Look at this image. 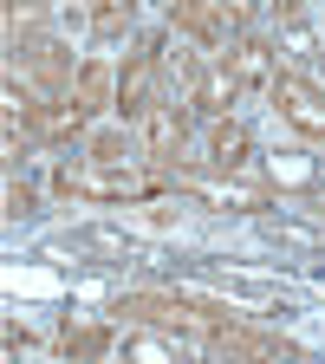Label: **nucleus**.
<instances>
[{
	"label": "nucleus",
	"instance_id": "nucleus-1",
	"mask_svg": "<svg viewBox=\"0 0 325 364\" xmlns=\"http://www.w3.org/2000/svg\"><path fill=\"white\" fill-rule=\"evenodd\" d=\"M196 306H202V318H208V332H202L208 351H221V358H299V345H293L287 332H260V326H247V318L221 312L215 299H196Z\"/></svg>",
	"mask_w": 325,
	"mask_h": 364
},
{
	"label": "nucleus",
	"instance_id": "nucleus-2",
	"mask_svg": "<svg viewBox=\"0 0 325 364\" xmlns=\"http://www.w3.org/2000/svg\"><path fill=\"white\" fill-rule=\"evenodd\" d=\"M163 182L144 176V169H130V163H65L59 169V196H98V202H144L156 196Z\"/></svg>",
	"mask_w": 325,
	"mask_h": 364
},
{
	"label": "nucleus",
	"instance_id": "nucleus-3",
	"mask_svg": "<svg viewBox=\"0 0 325 364\" xmlns=\"http://www.w3.org/2000/svg\"><path fill=\"white\" fill-rule=\"evenodd\" d=\"M156 105H163V46L144 39V46L124 59V72H117V117L144 124Z\"/></svg>",
	"mask_w": 325,
	"mask_h": 364
},
{
	"label": "nucleus",
	"instance_id": "nucleus-4",
	"mask_svg": "<svg viewBox=\"0 0 325 364\" xmlns=\"http://www.w3.org/2000/svg\"><path fill=\"white\" fill-rule=\"evenodd\" d=\"M111 312L130 318V326H156V332H169V338H202V332H208L202 306H196V299H169V293H124Z\"/></svg>",
	"mask_w": 325,
	"mask_h": 364
},
{
	"label": "nucleus",
	"instance_id": "nucleus-5",
	"mask_svg": "<svg viewBox=\"0 0 325 364\" xmlns=\"http://www.w3.org/2000/svg\"><path fill=\"white\" fill-rule=\"evenodd\" d=\"M14 59H20V72L33 78V91L39 98H72V53L53 39V33H20V46H14Z\"/></svg>",
	"mask_w": 325,
	"mask_h": 364
},
{
	"label": "nucleus",
	"instance_id": "nucleus-6",
	"mask_svg": "<svg viewBox=\"0 0 325 364\" xmlns=\"http://www.w3.org/2000/svg\"><path fill=\"white\" fill-rule=\"evenodd\" d=\"M189 196H196L202 208H221V215H260V208H273L267 182H260V176H247V169H215V176H196V182H189Z\"/></svg>",
	"mask_w": 325,
	"mask_h": 364
},
{
	"label": "nucleus",
	"instance_id": "nucleus-7",
	"mask_svg": "<svg viewBox=\"0 0 325 364\" xmlns=\"http://www.w3.org/2000/svg\"><path fill=\"white\" fill-rule=\"evenodd\" d=\"M267 98H273V111H280V117L306 136V144H325V91H319L312 78H299V72H273Z\"/></svg>",
	"mask_w": 325,
	"mask_h": 364
},
{
	"label": "nucleus",
	"instance_id": "nucleus-8",
	"mask_svg": "<svg viewBox=\"0 0 325 364\" xmlns=\"http://www.w3.org/2000/svg\"><path fill=\"white\" fill-rule=\"evenodd\" d=\"M169 33L176 39H196L202 53H215V46H228V14H221V0H169Z\"/></svg>",
	"mask_w": 325,
	"mask_h": 364
},
{
	"label": "nucleus",
	"instance_id": "nucleus-9",
	"mask_svg": "<svg viewBox=\"0 0 325 364\" xmlns=\"http://www.w3.org/2000/svg\"><path fill=\"white\" fill-rule=\"evenodd\" d=\"M254 228H260V241L287 247V254H325V221H306V215H287V208H260Z\"/></svg>",
	"mask_w": 325,
	"mask_h": 364
},
{
	"label": "nucleus",
	"instance_id": "nucleus-10",
	"mask_svg": "<svg viewBox=\"0 0 325 364\" xmlns=\"http://www.w3.org/2000/svg\"><path fill=\"white\" fill-rule=\"evenodd\" d=\"M137 144H144L150 163H176L182 144H189V111H176V105H156L144 124H137Z\"/></svg>",
	"mask_w": 325,
	"mask_h": 364
},
{
	"label": "nucleus",
	"instance_id": "nucleus-11",
	"mask_svg": "<svg viewBox=\"0 0 325 364\" xmlns=\"http://www.w3.org/2000/svg\"><path fill=\"white\" fill-rule=\"evenodd\" d=\"M273 53H280V46H273V39H260V33H241L235 46H228V72H235V85L241 91H267L273 85Z\"/></svg>",
	"mask_w": 325,
	"mask_h": 364
},
{
	"label": "nucleus",
	"instance_id": "nucleus-12",
	"mask_svg": "<svg viewBox=\"0 0 325 364\" xmlns=\"http://www.w3.org/2000/svg\"><path fill=\"white\" fill-rule=\"evenodd\" d=\"M72 260H85V254H98V267H111V260H137L144 254V241H130V235H117V228H72V235L59 241Z\"/></svg>",
	"mask_w": 325,
	"mask_h": 364
},
{
	"label": "nucleus",
	"instance_id": "nucleus-13",
	"mask_svg": "<svg viewBox=\"0 0 325 364\" xmlns=\"http://www.w3.org/2000/svg\"><path fill=\"white\" fill-rule=\"evenodd\" d=\"M241 98V85H235V72H228V59H208L202 72H196V85H189V105L202 111V117H228V105Z\"/></svg>",
	"mask_w": 325,
	"mask_h": 364
},
{
	"label": "nucleus",
	"instance_id": "nucleus-14",
	"mask_svg": "<svg viewBox=\"0 0 325 364\" xmlns=\"http://www.w3.org/2000/svg\"><path fill=\"white\" fill-rule=\"evenodd\" d=\"M72 98L98 117V111H117V65L111 59H85L78 78H72Z\"/></svg>",
	"mask_w": 325,
	"mask_h": 364
},
{
	"label": "nucleus",
	"instance_id": "nucleus-15",
	"mask_svg": "<svg viewBox=\"0 0 325 364\" xmlns=\"http://www.w3.org/2000/svg\"><path fill=\"white\" fill-rule=\"evenodd\" d=\"M254 136H247V124L241 117H215V130H208V169H247L254 156Z\"/></svg>",
	"mask_w": 325,
	"mask_h": 364
},
{
	"label": "nucleus",
	"instance_id": "nucleus-16",
	"mask_svg": "<svg viewBox=\"0 0 325 364\" xmlns=\"http://www.w3.org/2000/svg\"><path fill=\"white\" fill-rule=\"evenodd\" d=\"M59 345H65V358H105V351H117L124 338H117L111 326H65Z\"/></svg>",
	"mask_w": 325,
	"mask_h": 364
},
{
	"label": "nucleus",
	"instance_id": "nucleus-17",
	"mask_svg": "<svg viewBox=\"0 0 325 364\" xmlns=\"http://www.w3.org/2000/svg\"><path fill=\"white\" fill-rule=\"evenodd\" d=\"M280 53L287 59H319V33L306 20H280Z\"/></svg>",
	"mask_w": 325,
	"mask_h": 364
},
{
	"label": "nucleus",
	"instance_id": "nucleus-18",
	"mask_svg": "<svg viewBox=\"0 0 325 364\" xmlns=\"http://www.w3.org/2000/svg\"><path fill=\"white\" fill-rule=\"evenodd\" d=\"M130 14H137V0H91V33H117V26H130Z\"/></svg>",
	"mask_w": 325,
	"mask_h": 364
},
{
	"label": "nucleus",
	"instance_id": "nucleus-19",
	"mask_svg": "<svg viewBox=\"0 0 325 364\" xmlns=\"http://www.w3.org/2000/svg\"><path fill=\"white\" fill-rule=\"evenodd\" d=\"M85 163H130V144H124V130H98L85 144Z\"/></svg>",
	"mask_w": 325,
	"mask_h": 364
},
{
	"label": "nucleus",
	"instance_id": "nucleus-20",
	"mask_svg": "<svg viewBox=\"0 0 325 364\" xmlns=\"http://www.w3.org/2000/svg\"><path fill=\"white\" fill-rule=\"evenodd\" d=\"M221 14H228V26L241 33V26H247V20L260 14V0H221Z\"/></svg>",
	"mask_w": 325,
	"mask_h": 364
},
{
	"label": "nucleus",
	"instance_id": "nucleus-21",
	"mask_svg": "<svg viewBox=\"0 0 325 364\" xmlns=\"http://www.w3.org/2000/svg\"><path fill=\"white\" fill-rule=\"evenodd\" d=\"M33 208V189H26V182H7V215H26Z\"/></svg>",
	"mask_w": 325,
	"mask_h": 364
},
{
	"label": "nucleus",
	"instance_id": "nucleus-22",
	"mask_svg": "<svg viewBox=\"0 0 325 364\" xmlns=\"http://www.w3.org/2000/svg\"><path fill=\"white\" fill-rule=\"evenodd\" d=\"M319 221H325V202H319Z\"/></svg>",
	"mask_w": 325,
	"mask_h": 364
}]
</instances>
